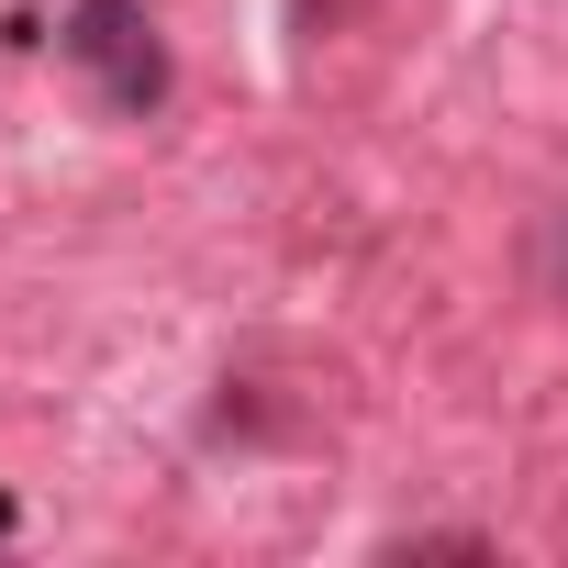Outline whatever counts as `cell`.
I'll return each instance as SVG.
<instances>
[{
    "label": "cell",
    "instance_id": "6da1fadb",
    "mask_svg": "<svg viewBox=\"0 0 568 568\" xmlns=\"http://www.w3.org/2000/svg\"><path fill=\"white\" fill-rule=\"evenodd\" d=\"M57 45H68V68L101 79L112 112H156V101H168V45H156V23H145V0H79Z\"/></svg>",
    "mask_w": 568,
    "mask_h": 568
}]
</instances>
